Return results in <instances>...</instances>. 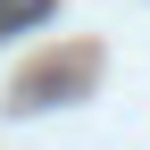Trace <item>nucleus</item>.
<instances>
[{
    "label": "nucleus",
    "mask_w": 150,
    "mask_h": 150,
    "mask_svg": "<svg viewBox=\"0 0 150 150\" xmlns=\"http://www.w3.org/2000/svg\"><path fill=\"white\" fill-rule=\"evenodd\" d=\"M33 17H50V0H0V33H17V25H33Z\"/></svg>",
    "instance_id": "nucleus-1"
}]
</instances>
